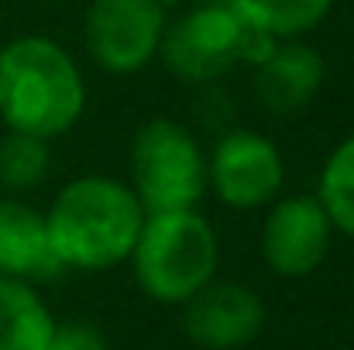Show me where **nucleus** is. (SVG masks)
Here are the masks:
<instances>
[{
  "instance_id": "f257e3e1",
  "label": "nucleus",
  "mask_w": 354,
  "mask_h": 350,
  "mask_svg": "<svg viewBox=\"0 0 354 350\" xmlns=\"http://www.w3.org/2000/svg\"><path fill=\"white\" fill-rule=\"evenodd\" d=\"M86 110V79L66 45L17 35L0 48V120L7 130L55 141Z\"/></svg>"
},
{
  "instance_id": "f03ea898",
  "label": "nucleus",
  "mask_w": 354,
  "mask_h": 350,
  "mask_svg": "<svg viewBox=\"0 0 354 350\" xmlns=\"http://www.w3.org/2000/svg\"><path fill=\"white\" fill-rule=\"evenodd\" d=\"M141 224V200L114 175H80L66 182L45 213L48 244L62 271H111L124 264Z\"/></svg>"
},
{
  "instance_id": "7ed1b4c3",
  "label": "nucleus",
  "mask_w": 354,
  "mask_h": 350,
  "mask_svg": "<svg viewBox=\"0 0 354 350\" xmlns=\"http://www.w3.org/2000/svg\"><path fill=\"white\" fill-rule=\"evenodd\" d=\"M127 261L138 289L148 299L162 306H186L217 278L221 240L214 224L196 206L145 213Z\"/></svg>"
},
{
  "instance_id": "20e7f679",
  "label": "nucleus",
  "mask_w": 354,
  "mask_h": 350,
  "mask_svg": "<svg viewBox=\"0 0 354 350\" xmlns=\"http://www.w3.org/2000/svg\"><path fill=\"white\" fill-rule=\"evenodd\" d=\"M145 213L193 210L207 193V151L196 134L172 120L151 117L131 141V182Z\"/></svg>"
},
{
  "instance_id": "39448f33",
  "label": "nucleus",
  "mask_w": 354,
  "mask_h": 350,
  "mask_svg": "<svg viewBox=\"0 0 354 350\" xmlns=\"http://www.w3.org/2000/svg\"><path fill=\"white\" fill-rule=\"evenodd\" d=\"M251 31L241 24L231 0H200L186 14L165 24L158 59L189 86H207L244 62Z\"/></svg>"
},
{
  "instance_id": "423d86ee",
  "label": "nucleus",
  "mask_w": 354,
  "mask_h": 350,
  "mask_svg": "<svg viewBox=\"0 0 354 350\" xmlns=\"http://www.w3.org/2000/svg\"><path fill=\"white\" fill-rule=\"evenodd\" d=\"M165 24V0H90L83 14V45L104 72L134 76L158 59Z\"/></svg>"
},
{
  "instance_id": "0eeeda50",
  "label": "nucleus",
  "mask_w": 354,
  "mask_h": 350,
  "mask_svg": "<svg viewBox=\"0 0 354 350\" xmlns=\"http://www.w3.org/2000/svg\"><path fill=\"white\" fill-rule=\"evenodd\" d=\"M286 162L261 130L231 127L207 155V189L231 210H261L282 196Z\"/></svg>"
},
{
  "instance_id": "6e6552de",
  "label": "nucleus",
  "mask_w": 354,
  "mask_h": 350,
  "mask_svg": "<svg viewBox=\"0 0 354 350\" xmlns=\"http://www.w3.org/2000/svg\"><path fill=\"white\" fill-rule=\"evenodd\" d=\"M334 233L337 231L317 196H279L268 203L261 224V257L282 278H306L327 261Z\"/></svg>"
},
{
  "instance_id": "1a4fd4ad",
  "label": "nucleus",
  "mask_w": 354,
  "mask_h": 350,
  "mask_svg": "<svg viewBox=\"0 0 354 350\" xmlns=\"http://www.w3.org/2000/svg\"><path fill=\"white\" fill-rule=\"evenodd\" d=\"M183 330L203 350H241L265 330V302L241 282H210L183 306Z\"/></svg>"
},
{
  "instance_id": "9d476101",
  "label": "nucleus",
  "mask_w": 354,
  "mask_h": 350,
  "mask_svg": "<svg viewBox=\"0 0 354 350\" xmlns=\"http://www.w3.org/2000/svg\"><path fill=\"white\" fill-rule=\"evenodd\" d=\"M251 69H254V100L275 117H292L306 110L327 76L324 55L303 38L268 41L265 52L251 62Z\"/></svg>"
},
{
  "instance_id": "9b49d317",
  "label": "nucleus",
  "mask_w": 354,
  "mask_h": 350,
  "mask_svg": "<svg viewBox=\"0 0 354 350\" xmlns=\"http://www.w3.org/2000/svg\"><path fill=\"white\" fill-rule=\"evenodd\" d=\"M59 271L62 264L52 254L45 213L14 196H0V275L35 285Z\"/></svg>"
},
{
  "instance_id": "f8f14e48",
  "label": "nucleus",
  "mask_w": 354,
  "mask_h": 350,
  "mask_svg": "<svg viewBox=\"0 0 354 350\" xmlns=\"http://www.w3.org/2000/svg\"><path fill=\"white\" fill-rule=\"evenodd\" d=\"M55 316L31 282L0 275V350H48Z\"/></svg>"
},
{
  "instance_id": "ddd939ff",
  "label": "nucleus",
  "mask_w": 354,
  "mask_h": 350,
  "mask_svg": "<svg viewBox=\"0 0 354 350\" xmlns=\"http://www.w3.org/2000/svg\"><path fill=\"white\" fill-rule=\"evenodd\" d=\"M337 0H231L234 14L251 35L272 41H292L313 35Z\"/></svg>"
},
{
  "instance_id": "4468645a",
  "label": "nucleus",
  "mask_w": 354,
  "mask_h": 350,
  "mask_svg": "<svg viewBox=\"0 0 354 350\" xmlns=\"http://www.w3.org/2000/svg\"><path fill=\"white\" fill-rule=\"evenodd\" d=\"M313 196L327 210L334 231L354 237V130L327 155Z\"/></svg>"
},
{
  "instance_id": "2eb2a0df",
  "label": "nucleus",
  "mask_w": 354,
  "mask_h": 350,
  "mask_svg": "<svg viewBox=\"0 0 354 350\" xmlns=\"http://www.w3.org/2000/svg\"><path fill=\"white\" fill-rule=\"evenodd\" d=\"M52 168V148L41 137L7 130L0 137V186L7 193H28L45 182Z\"/></svg>"
},
{
  "instance_id": "dca6fc26",
  "label": "nucleus",
  "mask_w": 354,
  "mask_h": 350,
  "mask_svg": "<svg viewBox=\"0 0 354 350\" xmlns=\"http://www.w3.org/2000/svg\"><path fill=\"white\" fill-rule=\"evenodd\" d=\"M48 350H111V344H107L100 327L83 323V320H69V323H55Z\"/></svg>"
}]
</instances>
